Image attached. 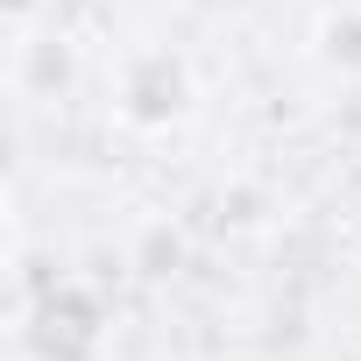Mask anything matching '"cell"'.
<instances>
[{
  "mask_svg": "<svg viewBox=\"0 0 361 361\" xmlns=\"http://www.w3.org/2000/svg\"><path fill=\"white\" fill-rule=\"evenodd\" d=\"M192 99H199V85H192V64L177 50H142V57L121 64L114 106H121L128 128H170V121L192 114Z\"/></svg>",
  "mask_w": 361,
  "mask_h": 361,
  "instance_id": "obj_1",
  "label": "cell"
},
{
  "mask_svg": "<svg viewBox=\"0 0 361 361\" xmlns=\"http://www.w3.org/2000/svg\"><path fill=\"white\" fill-rule=\"evenodd\" d=\"M99 333H106V312H99V298L85 283H57L36 305V319H29V347L43 361H92Z\"/></svg>",
  "mask_w": 361,
  "mask_h": 361,
  "instance_id": "obj_2",
  "label": "cell"
},
{
  "mask_svg": "<svg viewBox=\"0 0 361 361\" xmlns=\"http://www.w3.org/2000/svg\"><path fill=\"white\" fill-rule=\"evenodd\" d=\"M319 64H333V71H361V15H326L319 22Z\"/></svg>",
  "mask_w": 361,
  "mask_h": 361,
  "instance_id": "obj_3",
  "label": "cell"
},
{
  "mask_svg": "<svg viewBox=\"0 0 361 361\" xmlns=\"http://www.w3.org/2000/svg\"><path fill=\"white\" fill-rule=\"evenodd\" d=\"M8 8H15V15H29V0H8Z\"/></svg>",
  "mask_w": 361,
  "mask_h": 361,
  "instance_id": "obj_4",
  "label": "cell"
}]
</instances>
